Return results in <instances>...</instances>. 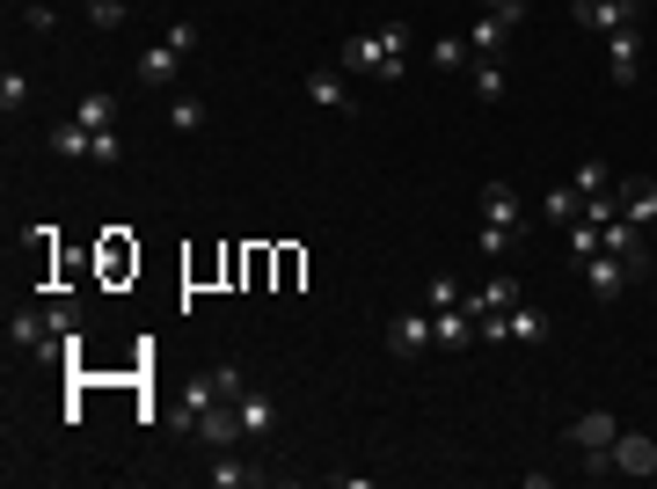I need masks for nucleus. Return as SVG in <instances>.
<instances>
[{"label": "nucleus", "mask_w": 657, "mask_h": 489, "mask_svg": "<svg viewBox=\"0 0 657 489\" xmlns=\"http://www.w3.org/2000/svg\"><path fill=\"white\" fill-rule=\"evenodd\" d=\"M191 431H197L205 445H212V453H227L234 439H248V431H242V409H234V402H212V409H197V424H191Z\"/></svg>", "instance_id": "obj_6"}, {"label": "nucleus", "mask_w": 657, "mask_h": 489, "mask_svg": "<svg viewBox=\"0 0 657 489\" xmlns=\"http://www.w3.org/2000/svg\"><path fill=\"white\" fill-rule=\"evenodd\" d=\"M504 329H511V343H540V337H548V315L519 299V307H511V315H504Z\"/></svg>", "instance_id": "obj_20"}, {"label": "nucleus", "mask_w": 657, "mask_h": 489, "mask_svg": "<svg viewBox=\"0 0 657 489\" xmlns=\"http://www.w3.org/2000/svg\"><path fill=\"white\" fill-rule=\"evenodd\" d=\"M431 343H438L431 307H410V315H394V321H388V351H394V358H424Z\"/></svg>", "instance_id": "obj_4"}, {"label": "nucleus", "mask_w": 657, "mask_h": 489, "mask_svg": "<svg viewBox=\"0 0 657 489\" xmlns=\"http://www.w3.org/2000/svg\"><path fill=\"white\" fill-rule=\"evenodd\" d=\"M584 285H592V293L599 299H621L635 285V278H643V270H650V256H613V248H599V256H584Z\"/></svg>", "instance_id": "obj_1"}, {"label": "nucleus", "mask_w": 657, "mask_h": 489, "mask_svg": "<svg viewBox=\"0 0 657 489\" xmlns=\"http://www.w3.org/2000/svg\"><path fill=\"white\" fill-rule=\"evenodd\" d=\"M483 220L489 227H519V191H511V183H483Z\"/></svg>", "instance_id": "obj_18"}, {"label": "nucleus", "mask_w": 657, "mask_h": 489, "mask_svg": "<svg viewBox=\"0 0 657 489\" xmlns=\"http://www.w3.org/2000/svg\"><path fill=\"white\" fill-rule=\"evenodd\" d=\"M475 15H497V23L519 29V15H526V0H475Z\"/></svg>", "instance_id": "obj_31"}, {"label": "nucleus", "mask_w": 657, "mask_h": 489, "mask_svg": "<svg viewBox=\"0 0 657 489\" xmlns=\"http://www.w3.org/2000/svg\"><path fill=\"white\" fill-rule=\"evenodd\" d=\"M540 212H548V220H556V227L584 220V197H577V183H562V191H548V197H540Z\"/></svg>", "instance_id": "obj_21"}, {"label": "nucleus", "mask_w": 657, "mask_h": 489, "mask_svg": "<svg viewBox=\"0 0 657 489\" xmlns=\"http://www.w3.org/2000/svg\"><path fill=\"white\" fill-rule=\"evenodd\" d=\"M599 256V220H570V264Z\"/></svg>", "instance_id": "obj_26"}, {"label": "nucleus", "mask_w": 657, "mask_h": 489, "mask_svg": "<svg viewBox=\"0 0 657 489\" xmlns=\"http://www.w3.org/2000/svg\"><path fill=\"white\" fill-rule=\"evenodd\" d=\"M570 183H577V197H599L613 183V169H607V161H577V169H570Z\"/></svg>", "instance_id": "obj_25"}, {"label": "nucleus", "mask_w": 657, "mask_h": 489, "mask_svg": "<svg viewBox=\"0 0 657 489\" xmlns=\"http://www.w3.org/2000/svg\"><path fill=\"white\" fill-rule=\"evenodd\" d=\"M562 439L577 445V453H607V445L621 439V416H613V409H592V416H577V424H570Z\"/></svg>", "instance_id": "obj_7"}, {"label": "nucleus", "mask_w": 657, "mask_h": 489, "mask_svg": "<svg viewBox=\"0 0 657 489\" xmlns=\"http://www.w3.org/2000/svg\"><path fill=\"white\" fill-rule=\"evenodd\" d=\"M461 299H467V285H461V278H431V285H424V307H431V315L461 307Z\"/></svg>", "instance_id": "obj_24"}, {"label": "nucleus", "mask_w": 657, "mask_h": 489, "mask_svg": "<svg viewBox=\"0 0 657 489\" xmlns=\"http://www.w3.org/2000/svg\"><path fill=\"white\" fill-rule=\"evenodd\" d=\"M73 118L88 124V132H118V118H124V102L110 96V88H88V96L73 102Z\"/></svg>", "instance_id": "obj_11"}, {"label": "nucleus", "mask_w": 657, "mask_h": 489, "mask_svg": "<svg viewBox=\"0 0 657 489\" xmlns=\"http://www.w3.org/2000/svg\"><path fill=\"white\" fill-rule=\"evenodd\" d=\"M380 45H388V59H394V66H410V29H402V23H388V29H380Z\"/></svg>", "instance_id": "obj_33"}, {"label": "nucleus", "mask_w": 657, "mask_h": 489, "mask_svg": "<svg viewBox=\"0 0 657 489\" xmlns=\"http://www.w3.org/2000/svg\"><path fill=\"white\" fill-rule=\"evenodd\" d=\"M607 74L621 81V88L643 74V29H613V37H607Z\"/></svg>", "instance_id": "obj_8"}, {"label": "nucleus", "mask_w": 657, "mask_h": 489, "mask_svg": "<svg viewBox=\"0 0 657 489\" xmlns=\"http://www.w3.org/2000/svg\"><path fill=\"white\" fill-rule=\"evenodd\" d=\"M607 467L613 475H657V439L650 431H621V439L607 445Z\"/></svg>", "instance_id": "obj_5"}, {"label": "nucleus", "mask_w": 657, "mask_h": 489, "mask_svg": "<svg viewBox=\"0 0 657 489\" xmlns=\"http://www.w3.org/2000/svg\"><path fill=\"white\" fill-rule=\"evenodd\" d=\"M431 66H438V74H461V66H475L467 37H438V45H431Z\"/></svg>", "instance_id": "obj_22"}, {"label": "nucleus", "mask_w": 657, "mask_h": 489, "mask_svg": "<svg viewBox=\"0 0 657 489\" xmlns=\"http://www.w3.org/2000/svg\"><path fill=\"white\" fill-rule=\"evenodd\" d=\"M29 102V81L23 74H0V110H8V118H15V110H23Z\"/></svg>", "instance_id": "obj_30"}, {"label": "nucleus", "mask_w": 657, "mask_h": 489, "mask_svg": "<svg viewBox=\"0 0 657 489\" xmlns=\"http://www.w3.org/2000/svg\"><path fill=\"white\" fill-rule=\"evenodd\" d=\"M519 299H526L519 278H483V293H467V307H475V315H511Z\"/></svg>", "instance_id": "obj_12"}, {"label": "nucleus", "mask_w": 657, "mask_h": 489, "mask_svg": "<svg viewBox=\"0 0 657 489\" xmlns=\"http://www.w3.org/2000/svg\"><path fill=\"white\" fill-rule=\"evenodd\" d=\"M621 220H635L650 234L657 227V183H621Z\"/></svg>", "instance_id": "obj_16"}, {"label": "nucleus", "mask_w": 657, "mask_h": 489, "mask_svg": "<svg viewBox=\"0 0 657 489\" xmlns=\"http://www.w3.org/2000/svg\"><path fill=\"white\" fill-rule=\"evenodd\" d=\"M570 15H577L584 29H599V37H613V29H643V0H570Z\"/></svg>", "instance_id": "obj_3"}, {"label": "nucleus", "mask_w": 657, "mask_h": 489, "mask_svg": "<svg viewBox=\"0 0 657 489\" xmlns=\"http://www.w3.org/2000/svg\"><path fill=\"white\" fill-rule=\"evenodd\" d=\"M205 482H212V489H256V482H264V467H248L242 453H219V461L205 467Z\"/></svg>", "instance_id": "obj_14"}, {"label": "nucleus", "mask_w": 657, "mask_h": 489, "mask_svg": "<svg viewBox=\"0 0 657 489\" xmlns=\"http://www.w3.org/2000/svg\"><path fill=\"white\" fill-rule=\"evenodd\" d=\"M475 96H483V102L504 96V66H497V59H475Z\"/></svg>", "instance_id": "obj_27"}, {"label": "nucleus", "mask_w": 657, "mask_h": 489, "mask_svg": "<svg viewBox=\"0 0 657 489\" xmlns=\"http://www.w3.org/2000/svg\"><path fill=\"white\" fill-rule=\"evenodd\" d=\"M124 161V139L118 132H96V169H118Z\"/></svg>", "instance_id": "obj_34"}, {"label": "nucleus", "mask_w": 657, "mask_h": 489, "mask_svg": "<svg viewBox=\"0 0 657 489\" xmlns=\"http://www.w3.org/2000/svg\"><path fill=\"white\" fill-rule=\"evenodd\" d=\"M307 102L329 110V118H343L351 110V88H343V74H307Z\"/></svg>", "instance_id": "obj_17"}, {"label": "nucleus", "mask_w": 657, "mask_h": 489, "mask_svg": "<svg viewBox=\"0 0 657 489\" xmlns=\"http://www.w3.org/2000/svg\"><path fill=\"white\" fill-rule=\"evenodd\" d=\"M337 66H343V74H373V81H402V74H410V66H394V59H388L380 29H373V37H365V29H358V37H343Z\"/></svg>", "instance_id": "obj_2"}, {"label": "nucleus", "mask_w": 657, "mask_h": 489, "mask_svg": "<svg viewBox=\"0 0 657 489\" xmlns=\"http://www.w3.org/2000/svg\"><path fill=\"white\" fill-rule=\"evenodd\" d=\"M511 242H519V227H489L483 220V256H511Z\"/></svg>", "instance_id": "obj_32"}, {"label": "nucleus", "mask_w": 657, "mask_h": 489, "mask_svg": "<svg viewBox=\"0 0 657 489\" xmlns=\"http://www.w3.org/2000/svg\"><path fill=\"white\" fill-rule=\"evenodd\" d=\"M161 118H169V132H197V124H205V102H197V96H169Z\"/></svg>", "instance_id": "obj_23"}, {"label": "nucleus", "mask_w": 657, "mask_h": 489, "mask_svg": "<svg viewBox=\"0 0 657 489\" xmlns=\"http://www.w3.org/2000/svg\"><path fill=\"white\" fill-rule=\"evenodd\" d=\"M650 234H657V227H650Z\"/></svg>", "instance_id": "obj_36"}, {"label": "nucleus", "mask_w": 657, "mask_h": 489, "mask_svg": "<svg viewBox=\"0 0 657 489\" xmlns=\"http://www.w3.org/2000/svg\"><path fill=\"white\" fill-rule=\"evenodd\" d=\"M81 15L96 29H124V0H81Z\"/></svg>", "instance_id": "obj_28"}, {"label": "nucleus", "mask_w": 657, "mask_h": 489, "mask_svg": "<svg viewBox=\"0 0 657 489\" xmlns=\"http://www.w3.org/2000/svg\"><path fill=\"white\" fill-rule=\"evenodd\" d=\"M212 388H219V402H242L248 380H242V366H212Z\"/></svg>", "instance_id": "obj_29"}, {"label": "nucleus", "mask_w": 657, "mask_h": 489, "mask_svg": "<svg viewBox=\"0 0 657 489\" xmlns=\"http://www.w3.org/2000/svg\"><path fill=\"white\" fill-rule=\"evenodd\" d=\"M175 66H183V51H175V45H146L139 59H132V81H146V88H169Z\"/></svg>", "instance_id": "obj_9"}, {"label": "nucleus", "mask_w": 657, "mask_h": 489, "mask_svg": "<svg viewBox=\"0 0 657 489\" xmlns=\"http://www.w3.org/2000/svg\"><path fill=\"white\" fill-rule=\"evenodd\" d=\"M234 409H242V431H248V439H264L270 424H278V402H270V394H256V388H248Z\"/></svg>", "instance_id": "obj_19"}, {"label": "nucleus", "mask_w": 657, "mask_h": 489, "mask_svg": "<svg viewBox=\"0 0 657 489\" xmlns=\"http://www.w3.org/2000/svg\"><path fill=\"white\" fill-rule=\"evenodd\" d=\"M51 154H66V161H96V132H88L81 118L51 124Z\"/></svg>", "instance_id": "obj_15"}, {"label": "nucleus", "mask_w": 657, "mask_h": 489, "mask_svg": "<svg viewBox=\"0 0 657 489\" xmlns=\"http://www.w3.org/2000/svg\"><path fill=\"white\" fill-rule=\"evenodd\" d=\"M8 343H15V351H29V358L45 366V351H51V321L23 307V315H8Z\"/></svg>", "instance_id": "obj_10"}, {"label": "nucleus", "mask_w": 657, "mask_h": 489, "mask_svg": "<svg viewBox=\"0 0 657 489\" xmlns=\"http://www.w3.org/2000/svg\"><path fill=\"white\" fill-rule=\"evenodd\" d=\"M461 37H467V51H475V59H504V45H511V23H497V15H475V23H467Z\"/></svg>", "instance_id": "obj_13"}, {"label": "nucleus", "mask_w": 657, "mask_h": 489, "mask_svg": "<svg viewBox=\"0 0 657 489\" xmlns=\"http://www.w3.org/2000/svg\"><path fill=\"white\" fill-rule=\"evenodd\" d=\"M161 45H175V51H197V23H169V37Z\"/></svg>", "instance_id": "obj_35"}]
</instances>
